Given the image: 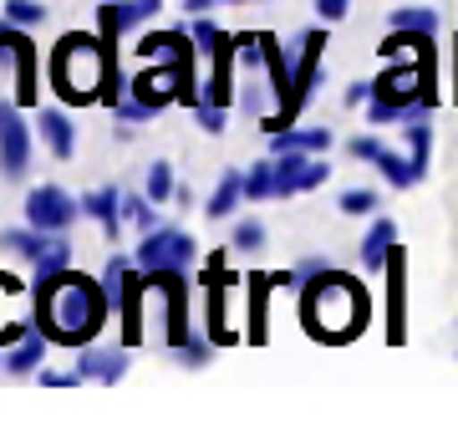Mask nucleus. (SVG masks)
<instances>
[{
  "label": "nucleus",
  "instance_id": "nucleus-28",
  "mask_svg": "<svg viewBox=\"0 0 458 428\" xmlns=\"http://www.w3.org/2000/svg\"><path fill=\"white\" fill-rule=\"evenodd\" d=\"M123 214H128L132 225H138V230H158V225H164V214H158V204H153V199H138V194H123Z\"/></svg>",
  "mask_w": 458,
  "mask_h": 428
},
{
  "label": "nucleus",
  "instance_id": "nucleus-7",
  "mask_svg": "<svg viewBox=\"0 0 458 428\" xmlns=\"http://www.w3.org/2000/svg\"><path fill=\"white\" fill-rule=\"evenodd\" d=\"M0 250H11V255H26V261H36V276L66 270V261H72V250H66L62 235L36 230V225H26V230H0Z\"/></svg>",
  "mask_w": 458,
  "mask_h": 428
},
{
  "label": "nucleus",
  "instance_id": "nucleus-36",
  "mask_svg": "<svg viewBox=\"0 0 458 428\" xmlns=\"http://www.w3.org/2000/svg\"><path fill=\"white\" fill-rule=\"evenodd\" d=\"M342 210L346 214H377V189H346Z\"/></svg>",
  "mask_w": 458,
  "mask_h": 428
},
{
  "label": "nucleus",
  "instance_id": "nucleus-43",
  "mask_svg": "<svg viewBox=\"0 0 458 428\" xmlns=\"http://www.w3.org/2000/svg\"><path fill=\"white\" fill-rule=\"evenodd\" d=\"M138 11H143V21H153L158 11H164V0H138Z\"/></svg>",
  "mask_w": 458,
  "mask_h": 428
},
{
  "label": "nucleus",
  "instance_id": "nucleus-19",
  "mask_svg": "<svg viewBox=\"0 0 458 428\" xmlns=\"http://www.w3.org/2000/svg\"><path fill=\"white\" fill-rule=\"evenodd\" d=\"M397 250V225L393 219H372V230L361 235V261L367 270H387V255Z\"/></svg>",
  "mask_w": 458,
  "mask_h": 428
},
{
  "label": "nucleus",
  "instance_id": "nucleus-39",
  "mask_svg": "<svg viewBox=\"0 0 458 428\" xmlns=\"http://www.w3.org/2000/svg\"><path fill=\"white\" fill-rule=\"evenodd\" d=\"M291 270H295V286H306L311 276H321V270H327V261H321V255H301Z\"/></svg>",
  "mask_w": 458,
  "mask_h": 428
},
{
  "label": "nucleus",
  "instance_id": "nucleus-31",
  "mask_svg": "<svg viewBox=\"0 0 458 428\" xmlns=\"http://www.w3.org/2000/svg\"><path fill=\"white\" fill-rule=\"evenodd\" d=\"M5 21L11 26H41L47 21V5H36V0H5Z\"/></svg>",
  "mask_w": 458,
  "mask_h": 428
},
{
  "label": "nucleus",
  "instance_id": "nucleus-5",
  "mask_svg": "<svg viewBox=\"0 0 458 428\" xmlns=\"http://www.w3.org/2000/svg\"><path fill=\"white\" fill-rule=\"evenodd\" d=\"M132 261H138V270H148V276H158V270H189V265L199 261V245L183 230H174V225H158V230L143 235V245H138Z\"/></svg>",
  "mask_w": 458,
  "mask_h": 428
},
{
  "label": "nucleus",
  "instance_id": "nucleus-6",
  "mask_svg": "<svg viewBox=\"0 0 458 428\" xmlns=\"http://www.w3.org/2000/svg\"><path fill=\"white\" fill-rule=\"evenodd\" d=\"M0 62L16 72V102L21 107H36V72H41V62H36V41L26 36V26H11V21H0Z\"/></svg>",
  "mask_w": 458,
  "mask_h": 428
},
{
  "label": "nucleus",
  "instance_id": "nucleus-3",
  "mask_svg": "<svg viewBox=\"0 0 458 428\" xmlns=\"http://www.w3.org/2000/svg\"><path fill=\"white\" fill-rule=\"evenodd\" d=\"M301 321L316 342H352L367 321H372V296L361 291V280L342 270H321L301 286Z\"/></svg>",
  "mask_w": 458,
  "mask_h": 428
},
{
  "label": "nucleus",
  "instance_id": "nucleus-1",
  "mask_svg": "<svg viewBox=\"0 0 458 428\" xmlns=\"http://www.w3.org/2000/svg\"><path fill=\"white\" fill-rule=\"evenodd\" d=\"M113 301H107V286L82 270H51V276H36V327L51 337V347H82L98 337V327L107 321Z\"/></svg>",
  "mask_w": 458,
  "mask_h": 428
},
{
  "label": "nucleus",
  "instance_id": "nucleus-44",
  "mask_svg": "<svg viewBox=\"0 0 458 428\" xmlns=\"http://www.w3.org/2000/svg\"><path fill=\"white\" fill-rule=\"evenodd\" d=\"M454 102H458V41H454Z\"/></svg>",
  "mask_w": 458,
  "mask_h": 428
},
{
  "label": "nucleus",
  "instance_id": "nucleus-37",
  "mask_svg": "<svg viewBox=\"0 0 458 428\" xmlns=\"http://www.w3.org/2000/svg\"><path fill=\"white\" fill-rule=\"evenodd\" d=\"M367 123H372V128H382V123H403V107H393V102H367Z\"/></svg>",
  "mask_w": 458,
  "mask_h": 428
},
{
  "label": "nucleus",
  "instance_id": "nucleus-25",
  "mask_svg": "<svg viewBox=\"0 0 458 428\" xmlns=\"http://www.w3.org/2000/svg\"><path fill=\"white\" fill-rule=\"evenodd\" d=\"M403 138H408V158L412 168H418V179L428 174V153H433V133H428V117H418V123H403Z\"/></svg>",
  "mask_w": 458,
  "mask_h": 428
},
{
  "label": "nucleus",
  "instance_id": "nucleus-26",
  "mask_svg": "<svg viewBox=\"0 0 458 428\" xmlns=\"http://www.w3.org/2000/svg\"><path fill=\"white\" fill-rule=\"evenodd\" d=\"M143 194L153 204H168V199H179V184H174V168L158 158V164H148V179H143Z\"/></svg>",
  "mask_w": 458,
  "mask_h": 428
},
{
  "label": "nucleus",
  "instance_id": "nucleus-24",
  "mask_svg": "<svg viewBox=\"0 0 458 428\" xmlns=\"http://www.w3.org/2000/svg\"><path fill=\"white\" fill-rule=\"evenodd\" d=\"M377 174L393 184V189H412L418 184V168H412V158H403V153L382 149V158H377Z\"/></svg>",
  "mask_w": 458,
  "mask_h": 428
},
{
  "label": "nucleus",
  "instance_id": "nucleus-9",
  "mask_svg": "<svg viewBox=\"0 0 458 428\" xmlns=\"http://www.w3.org/2000/svg\"><path fill=\"white\" fill-rule=\"evenodd\" d=\"M31 164V128L21 117V102H0V174L5 179H21Z\"/></svg>",
  "mask_w": 458,
  "mask_h": 428
},
{
  "label": "nucleus",
  "instance_id": "nucleus-22",
  "mask_svg": "<svg viewBox=\"0 0 458 428\" xmlns=\"http://www.w3.org/2000/svg\"><path fill=\"white\" fill-rule=\"evenodd\" d=\"M393 31H428L438 36V11H428V5H397L393 16H387Z\"/></svg>",
  "mask_w": 458,
  "mask_h": 428
},
{
  "label": "nucleus",
  "instance_id": "nucleus-12",
  "mask_svg": "<svg viewBox=\"0 0 458 428\" xmlns=\"http://www.w3.org/2000/svg\"><path fill=\"white\" fill-rule=\"evenodd\" d=\"M128 363H132L128 347H82L72 372L82 382H123L128 378Z\"/></svg>",
  "mask_w": 458,
  "mask_h": 428
},
{
  "label": "nucleus",
  "instance_id": "nucleus-42",
  "mask_svg": "<svg viewBox=\"0 0 458 428\" xmlns=\"http://www.w3.org/2000/svg\"><path fill=\"white\" fill-rule=\"evenodd\" d=\"M214 5H219V0H183V11H189V16H204V11H214Z\"/></svg>",
  "mask_w": 458,
  "mask_h": 428
},
{
  "label": "nucleus",
  "instance_id": "nucleus-38",
  "mask_svg": "<svg viewBox=\"0 0 458 428\" xmlns=\"http://www.w3.org/2000/svg\"><path fill=\"white\" fill-rule=\"evenodd\" d=\"M346 149H352V158H361V164H377V158H382V143H377V138H367V133H361V138H352Z\"/></svg>",
  "mask_w": 458,
  "mask_h": 428
},
{
  "label": "nucleus",
  "instance_id": "nucleus-8",
  "mask_svg": "<svg viewBox=\"0 0 458 428\" xmlns=\"http://www.w3.org/2000/svg\"><path fill=\"white\" fill-rule=\"evenodd\" d=\"M331 179V164L327 153H276V199H291V194H311Z\"/></svg>",
  "mask_w": 458,
  "mask_h": 428
},
{
  "label": "nucleus",
  "instance_id": "nucleus-13",
  "mask_svg": "<svg viewBox=\"0 0 458 428\" xmlns=\"http://www.w3.org/2000/svg\"><path fill=\"white\" fill-rule=\"evenodd\" d=\"M403 286H408V255L393 250L387 255V342L393 347H403V337H408V327H403Z\"/></svg>",
  "mask_w": 458,
  "mask_h": 428
},
{
  "label": "nucleus",
  "instance_id": "nucleus-2",
  "mask_svg": "<svg viewBox=\"0 0 458 428\" xmlns=\"http://www.w3.org/2000/svg\"><path fill=\"white\" fill-rule=\"evenodd\" d=\"M51 92L66 107H87V102H117V51L92 31H66L51 47Z\"/></svg>",
  "mask_w": 458,
  "mask_h": 428
},
{
  "label": "nucleus",
  "instance_id": "nucleus-29",
  "mask_svg": "<svg viewBox=\"0 0 458 428\" xmlns=\"http://www.w3.org/2000/svg\"><path fill=\"white\" fill-rule=\"evenodd\" d=\"M245 199H276V158L245 168Z\"/></svg>",
  "mask_w": 458,
  "mask_h": 428
},
{
  "label": "nucleus",
  "instance_id": "nucleus-16",
  "mask_svg": "<svg viewBox=\"0 0 458 428\" xmlns=\"http://www.w3.org/2000/svg\"><path fill=\"white\" fill-rule=\"evenodd\" d=\"M36 133H41V143L51 149V158H72V153H77V128H72V117H66L62 107H41Z\"/></svg>",
  "mask_w": 458,
  "mask_h": 428
},
{
  "label": "nucleus",
  "instance_id": "nucleus-33",
  "mask_svg": "<svg viewBox=\"0 0 458 428\" xmlns=\"http://www.w3.org/2000/svg\"><path fill=\"white\" fill-rule=\"evenodd\" d=\"M189 36H194L199 56H209V51L219 47V36H225V31H219V26H214L209 16H194V21H189Z\"/></svg>",
  "mask_w": 458,
  "mask_h": 428
},
{
  "label": "nucleus",
  "instance_id": "nucleus-21",
  "mask_svg": "<svg viewBox=\"0 0 458 428\" xmlns=\"http://www.w3.org/2000/svg\"><path fill=\"white\" fill-rule=\"evenodd\" d=\"M240 199H245V174H240V168H225L219 184H214L209 204H204V214H209V219H229V214L240 210Z\"/></svg>",
  "mask_w": 458,
  "mask_h": 428
},
{
  "label": "nucleus",
  "instance_id": "nucleus-4",
  "mask_svg": "<svg viewBox=\"0 0 458 428\" xmlns=\"http://www.w3.org/2000/svg\"><path fill=\"white\" fill-rule=\"evenodd\" d=\"M321 56H327V31H321V26H316V31H306V36H295V87H291V102H285L280 113L265 117V133L291 128L295 117H301V107L311 102L316 77H321Z\"/></svg>",
  "mask_w": 458,
  "mask_h": 428
},
{
  "label": "nucleus",
  "instance_id": "nucleus-35",
  "mask_svg": "<svg viewBox=\"0 0 458 428\" xmlns=\"http://www.w3.org/2000/svg\"><path fill=\"white\" fill-rule=\"evenodd\" d=\"M194 123H199L204 133H225V107H219V102H204V98H199V102H194Z\"/></svg>",
  "mask_w": 458,
  "mask_h": 428
},
{
  "label": "nucleus",
  "instance_id": "nucleus-15",
  "mask_svg": "<svg viewBox=\"0 0 458 428\" xmlns=\"http://www.w3.org/2000/svg\"><path fill=\"white\" fill-rule=\"evenodd\" d=\"M47 347H51V337L41 327H31L11 352H5V372H11V378H36V372H41V357H47Z\"/></svg>",
  "mask_w": 458,
  "mask_h": 428
},
{
  "label": "nucleus",
  "instance_id": "nucleus-18",
  "mask_svg": "<svg viewBox=\"0 0 458 428\" xmlns=\"http://www.w3.org/2000/svg\"><path fill=\"white\" fill-rule=\"evenodd\" d=\"M270 291H280V280H276V270L270 276H250V327H245V342L250 347H260L265 342V312H270Z\"/></svg>",
  "mask_w": 458,
  "mask_h": 428
},
{
  "label": "nucleus",
  "instance_id": "nucleus-27",
  "mask_svg": "<svg viewBox=\"0 0 458 428\" xmlns=\"http://www.w3.org/2000/svg\"><path fill=\"white\" fill-rule=\"evenodd\" d=\"M229 250H240V255L265 250V225H260V219H234V230H229Z\"/></svg>",
  "mask_w": 458,
  "mask_h": 428
},
{
  "label": "nucleus",
  "instance_id": "nucleus-11",
  "mask_svg": "<svg viewBox=\"0 0 458 428\" xmlns=\"http://www.w3.org/2000/svg\"><path fill=\"white\" fill-rule=\"evenodd\" d=\"M158 291H164V342L179 352L194 331H189V301H183V270H158Z\"/></svg>",
  "mask_w": 458,
  "mask_h": 428
},
{
  "label": "nucleus",
  "instance_id": "nucleus-23",
  "mask_svg": "<svg viewBox=\"0 0 458 428\" xmlns=\"http://www.w3.org/2000/svg\"><path fill=\"white\" fill-rule=\"evenodd\" d=\"M132 276H138V261H132V255H113V261H107V270H102V286H107L113 312H117V301H123V291H128Z\"/></svg>",
  "mask_w": 458,
  "mask_h": 428
},
{
  "label": "nucleus",
  "instance_id": "nucleus-32",
  "mask_svg": "<svg viewBox=\"0 0 458 428\" xmlns=\"http://www.w3.org/2000/svg\"><path fill=\"white\" fill-rule=\"evenodd\" d=\"M234 56H240V66H245V72L265 66V36H234Z\"/></svg>",
  "mask_w": 458,
  "mask_h": 428
},
{
  "label": "nucleus",
  "instance_id": "nucleus-17",
  "mask_svg": "<svg viewBox=\"0 0 458 428\" xmlns=\"http://www.w3.org/2000/svg\"><path fill=\"white\" fill-rule=\"evenodd\" d=\"M194 36H183V31H153L143 36V47H138V56L143 62H194Z\"/></svg>",
  "mask_w": 458,
  "mask_h": 428
},
{
  "label": "nucleus",
  "instance_id": "nucleus-34",
  "mask_svg": "<svg viewBox=\"0 0 458 428\" xmlns=\"http://www.w3.org/2000/svg\"><path fill=\"white\" fill-rule=\"evenodd\" d=\"M113 117H117V123H128V128H138V123H148V117H153V107H148V102H138L128 92V98L113 102Z\"/></svg>",
  "mask_w": 458,
  "mask_h": 428
},
{
  "label": "nucleus",
  "instance_id": "nucleus-41",
  "mask_svg": "<svg viewBox=\"0 0 458 428\" xmlns=\"http://www.w3.org/2000/svg\"><path fill=\"white\" fill-rule=\"evenodd\" d=\"M342 102H346V107H361V102H372V82H352Z\"/></svg>",
  "mask_w": 458,
  "mask_h": 428
},
{
  "label": "nucleus",
  "instance_id": "nucleus-14",
  "mask_svg": "<svg viewBox=\"0 0 458 428\" xmlns=\"http://www.w3.org/2000/svg\"><path fill=\"white\" fill-rule=\"evenodd\" d=\"M82 214L98 219L107 240H117L123 235V219H128L123 214V189H92V194H82Z\"/></svg>",
  "mask_w": 458,
  "mask_h": 428
},
{
  "label": "nucleus",
  "instance_id": "nucleus-10",
  "mask_svg": "<svg viewBox=\"0 0 458 428\" xmlns=\"http://www.w3.org/2000/svg\"><path fill=\"white\" fill-rule=\"evenodd\" d=\"M77 214H82V204L66 194V189H56V184H41V189L26 194V225H36V230L62 235V230H72Z\"/></svg>",
  "mask_w": 458,
  "mask_h": 428
},
{
  "label": "nucleus",
  "instance_id": "nucleus-20",
  "mask_svg": "<svg viewBox=\"0 0 458 428\" xmlns=\"http://www.w3.org/2000/svg\"><path fill=\"white\" fill-rule=\"evenodd\" d=\"M270 143H276V153H331V128H280L270 133Z\"/></svg>",
  "mask_w": 458,
  "mask_h": 428
},
{
  "label": "nucleus",
  "instance_id": "nucleus-30",
  "mask_svg": "<svg viewBox=\"0 0 458 428\" xmlns=\"http://www.w3.org/2000/svg\"><path fill=\"white\" fill-rule=\"evenodd\" d=\"M214 337H189V342L179 347V363L189 367V372H199V367H209V357H214Z\"/></svg>",
  "mask_w": 458,
  "mask_h": 428
},
{
  "label": "nucleus",
  "instance_id": "nucleus-45",
  "mask_svg": "<svg viewBox=\"0 0 458 428\" xmlns=\"http://www.w3.org/2000/svg\"><path fill=\"white\" fill-rule=\"evenodd\" d=\"M234 5H245V0H234Z\"/></svg>",
  "mask_w": 458,
  "mask_h": 428
},
{
  "label": "nucleus",
  "instance_id": "nucleus-40",
  "mask_svg": "<svg viewBox=\"0 0 458 428\" xmlns=\"http://www.w3.org/2000/svg\"><path fill=\"white\" fill-rule=\"evenodd\" d=\"M346 11H352V0H316V16L327 21V26H331V21H342Z\"/></svg>",
  "mask_w": 458,
  "mask_h": 428
}]
</instances>
